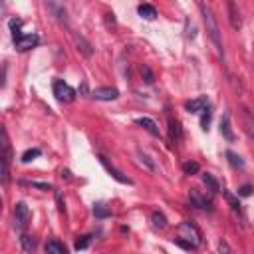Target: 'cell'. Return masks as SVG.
<instances>
[{
    "instance_id": "cell-13",
    "label": "cell",
    "mask_w": 254,
    "mask_h": 254,
    "mask_svg": "<svg viewBox=\"0 0 254 254\" xmlns=\"http://www.w3.org/2000/svg\"><path fill=\"white\" fill-rule=\"evenodd\" d=\"M44 250H46L48 254H66V252H68V248L64 246V242H60L58 238L48 240L46 246H44Z\"/></svg>"
},
{
    "instance_id": "cell-33",
    "label": "cell",
    "mask_w": 254,
    "mask_h": 254,
    "mask_svg": "<svg viewBox=\"0 0 254 254\" xmlns=\"http://www.w3.org/2000/svg\"><path fill=\"white\" fill-rule=\"evenodd\" d=\"M219 250H225V252H231V246H229L227 242H223V240H221V242H219Z\"/></svg>"
},
{
    "instance_id": "cell-2",
    "label": "cell",
    "mask_w": 254,
    "mask_h": 254,
    "mask_svg": "<svg viewBox=\"0 0 254 254\" xmlns=\"http://www.w3.org/2000/svg\"><path fill=\"white\" fill-rule=\"evenodd\" d=\"M52 88H54V95H56V99L62 101V103H71V101L76 99V90L71 88V86H68L64 80H56Z\"/></svg>"
},
{
    "instance_id": "cell-18",
    "label": "cell",
    "mask_w": 254,
    "mask_h": 254,
    "mask_svg": "<svg viewBox=\"0 0 254 254\" xmlns=\"http://www.w3.org/2000/svg\"><path fill=\"white\" fill-rule=\"evenodd\" d=\"M137 12H139V16H143L145 20H153V18L157 16V10H155V6H151V4H139Z\"/></svg>"
},
{
    "instance_id": "cell-22",
    "label": "cell",
    "mask_w": 254,
    "mask_h": 254,
    "mask_svg": "<svg viewBox=\"0 0 254 254\" xmlns=\"http://www.w3.org/2000/svg\"><path fill=\"white\" fill-rule=\"evenodd\" d=\"M151 221H153V227L155 229H167V219H165V214L163 212H159V210H155L153 214H151Z\"/></svg>"
},
{
    "instance_id": "cell-6",
    "label": "cell",
    "mask_w": 254,
    "mask_h": 254,
    "mask_svg": "<svg viewBox=\"0 0 254 254\" xmlns=\"http://www.w3.org/2000/svg\"><path fill=\"white\" fill-rule=\"evenodd\" d=\"M30 219V210L26 207V203H16L14 207V229L16 231H24Z\"/></svg>"
},
{
    "instance_id": "cell-15",
    "label": "cell",
    "mask_w": 254,
    "mask_h": 254,
    "mask_svg": "<svg viewBox=\"0 0 254 254\" xmlns=\"http://www.w3.org/2000/svg\"><path fill=\"white\" fill-rule=\"evenodd\" d=\"M227 4H229V18H231V26L234 30L240 28V16H238V10L234 6V0H227Z\"/></svg>"
},
{
    "instance_id": "cell-7",
    "label": "cell",
    "mask_w": 254,
    "mask_h": 254,
    "mask_svg": "<svg viewBox=\"0 0 254 254\" xmlns=\"http://www.w3.org/2000/svg\"><path fill=\"white\" fill-rule=\"evenodd\" d=\"M92 97L97 101H114L119 97V92L115 88H97L92 92Z\"/></svg>"
},
{
    "instance_id": "cell-32",
    "label": "cell",
    "mask_w": 254,
    "mask_h": 254,
    "mask_svg": "<svg viewBox=\"0 0 254 254\" xmlns=\"http://www.w3.org/2000/svg\"><path fill=\"white\" fill-rule=\"evenodd\" d=\"M227 199H229V203H231V205H232V208H238V207H240V205H238V203H236V201H234V197H231V195H229V193H227Z\"/></svg>"
},
{
    "instance_id": "cell-21",
    "label": "cell",
    "mask_w": 254,
    "mask_h": 254,
    "mask_svg": "<svg viewBox=\"0 0 254 254\" xmlns=\"http://www.w3.org/2000/svg\"><path fill=\"white\" fill-rule=\"evenodd\" d=\"M137 157H139V161H141V163H143L145 167H147V169H149L151 173H155V171H157V165L153 163V159H151V157H149L147 153H143V151L139 149V151H137Z\"/></svg>"
},
{
    "instance_id": "cell-8",
    "label": "cell",
    "mask_w": 254,
    "mask_h": 254,
    "mask_svg": "<svg viewBox=\"0 0 254 254\" xmlns=\"http://www.w3.org/2000/svg\"><path fill=\"white\" fill-rule=\"evenodd\" d=\"M38 42H40V38H38L36 34H26V36H22L20 40H16L14 44H16V50H18V52H28V50H32V48L38 46Z\"/></svg>"
},
{
    "instance_id": "cell-20",
    "label": "cell",
    "mask_w": 254,
    "mask_h": 254,
    "mask_svg": "<svg viewBox=\"0 0 254 254\" xmlns=\"http://www.w3.org/2000/svg\"><path fill=\"white\" fill-rule=\"evenodd\" d=\"M191 203H193L195 207H199V208H208V210H210V201L205 199V197H201L197 191L191 193Z\"/></svg>"
},
{
    "instance_id": "cell-4",
    "label": "cell",
    "mask_w": 254,
    "mask_h": 254,
    "mask_svg": "<svg viewBox=\"0 0 254 254\" xmlns=\"http://www.w3.org/2000/svg\"><path fill=\"white\" fill-rule=\"evenodd\" d=\"M179 234L181 238H187L189 242H193L195 246H199L203 242V236H201V231L193 225V223H183L179 227Z\"/></svg>"
},
{
    "instance_id": "cell-29",
    "label": "cell",
    "mask_w": 254,
    "mask_h": 254,
    "mask_svg": "<svg viewBox=\"0 0 254 254\" xmlns=\"http://www.w3.org/2000/svg\"><path fill=\"white\" fill-rule=\"evenodd\" d=\"M92 242V236L88 234V236H80L78 240H76V250H84V248H88V244Z\"/></svg>"
},
{
    "instance_id": "cell-23",
    "label": "cell",
    "mask_w": 254,
    "mask_h": 254,
    "mask_svg": "<svg viewBox=\"0 0 254 254\" xmlns=\"http://www.w3.org/2000/svg\"><path fill=\"white\" fill-rule=\"evenodd\" d=\"M227 159H229V163L232 165V167H236V169H244V161L236 155V153H232V151H227Z\"/></svg>"
},
{
    "instance_id": "cell-10",
    "label": "cell",
    "mask_w": 254,
    "mask_h": 254,
    "mask_svg": "<svg viewBox=\"0 0 254 254\" xmlns=\"http://www.w3.org/2000/svg\"><path fill=\"white\" fill-rule=\"evenodd\" d=\"M74 42H76L80 54H84L86 58H92V56H93V46H92V42L86 38V36H82V34H74Z\"/></svg>"
},
{
    "instance_id": "cell-28",
    "label": "cell",
    "mask_w": 254,
    "mask_h": 254,
    "mask_svg": "<svg viewBox=\"0 0 254 254\" xmlns=\"http://www.w3.org/2000/svg\"><path fill=\"white\" fill-rule=\"evenodd\" d=\"M20 242H22V248H24V250H28V252L36 248V240H34V238H30V236H26V234H22Z\"/></svg>"
},
{
    "instance_id": "cell-19",
    "label": "cell",
    "mask_w": 254,
    "mask_h": 254,
    "mask_svg": "<svg viewBox=\"0 0 254 254\" xmlns=\"http://www.w3.org/2000/svg\"><path fill=\"white\" fill-rule=\"evenodd\" d=\"M203 183L208 187L210 193H219V191H221V185L216 183V179H214L210 173H205V175H203Z\"/></svg>"
},
{
    "instance_id": "cell-26",
    "label": "cell",
    "mask_w": 254,
    "mask_h": 254,
    "mask_svg": "<svg viewBox=\"0 0 254 254\" xmlns=\"http://www.w3.org/2000/svg\"><path fill=\"white\" fill-rule=\"evenodd\" d=\"M40 149H28L24 155H22V163H30V161H34L36 157H40Z\"/></svg>"
},
{
    "instance_id": "cell-5",
    "label": "cell",
    "mask_w": 254,
    "mask_h": 254,
    "mask_svg": "<svg viewBox=\"0 0 254 254\" xmlns=\"http://www.w3.org/2000/svg\"><path fill=\"white\" fill-rule=\"evenodd\" d=\"M50 14L64 26H68V14H66V6H64V0H44Z\"/></svg>"
},
{
    "instance_id": "cell-14",
    "label": "cell",
    "mask_w": 254,
    "mask_h": 254,
    "mask_svg": "<svg viewBox=\"0 0 254 254\" xmlns=\"http://www.w3.org/2000/svg\"><path fill=\"white\" fill-rule=\"evenodd\" d=\"M169 133H171V141L173 143H179L181 139H183V129H181V123L177 119L169 117Z\"/></svg>"
},
{
    "instance_id": "cell-31",
    "label": "cell",
    "mask_w": 254,
    "mask_h": 254,
    "mask_svg": "<svg viewBox=\"0 0 254 254\" xmlns=\"http://www.w3.org/2000/svg\"><path fill=\"white\" fill-rule=\"evenodd\" d=\"M252 191H254V189H252L250 185H244V187H240V189H238V195H240V197H248Z\"/></svg>"
},
{
    "instance_id": "cell-11",
    "label": "cell",
    "mask_w": 254,
    "mask_h": 254,
    "mask_svg": "<svg viewBox=\"0 0 254 254\" xmlns=\"http://www.w3.org/2000/svg\"><path fill=\"white\" fill-rule=\"evenodd\" d=\"M207 105H208L207 95H201V97H197V99L187 101V103H185V110H187L189 114H201V112H205Z\"/></svg>"
},
{
    "instance_id": "cell-1",
    "label": "cell",
    "mask_w": 254,
    "mask_h": 254,
    "mask_svg": "<svg viewBox=\"0 0 254 254\" xmlns=\"http://www.w3.org/2000/svg\"><path fill=\"white\" fill-rule=\"evenodd\" d=\"M199 10H201V16H203V22H205L208 38L212 40V44H214L216 52H219V56L225 58V46H223V38H221V28H219V22H216V16H214L212 8L201 0V2H199Z\"/></svg>"
},
{
    "instance_id": "cell-12",
    "label": "cell",
    "mask_w": 254,
    "mask_h": 254,
    "mask_svg": "<svg viewBox=\"0 0 254 254\" xmlns=\"http://www.w3.org/2000/svg\"><path fill=\"white\" fill-rule=\"evenodd\" d=\"M135 123H137V125H141L145 131H149L153 137H159V127H157V123H155L151 117H137V119H135Z\"/></svg>"
},
{
    "instance_id": "cell-30",
    "label": "cell",
    "mask_w": 254,
    "mask_h": 254,
    "mask_svg": "<svg viewBox=\"0 0 254 254\" xmlns=\"http://www.w3.org/2000/svg\"><path fill=\"white\" fill-rule=\"evenodd\" d=\"M208 123H210V107L207 105V107H205V114H203V119H201L203 129H207V127H208Z\"/></svg>"
},
{
    "instance_id": "cell-17",
    "label": "cell",
    "mask_w": 254,
    "mask_h": 254,
    "mask_svg": "<svg viewBox=\"0 0 254 254\" xmlns=\"http://www.w3.org/2000/svg\"><path fill=\"white\" fill-rule=\"evenodd\" d=\"M8 26H10V32H12V38H14V42L16 40H20L22 38V20L20 18H12L10 22H8Z\"/></svg>"
},
{
    "instance_id": "cell-24",
    "label": "cell",
    "mask_w": 254,
    "mask_h": 254,
    "mask_svg": "<svg viewBox=\"0 0 254 254\" xmlns=\"http://www.w3.org/2000/svg\"><path fill=\"white\" fill-rule=\"evenodd\" d=\"M141 76H143L145 84H153V82H155V78H153V71H151V68H149V66H141Z\"/></svg>"
},
{
    "instance_id": "cell-27",
    "label": "cell",
    "mask_w": 254,
    "mask_h": 254,
    "mask_svg": "<svg viewBox=\"0 0 254 254\" xmlns=\"http://www.w3.org/2000/svg\"><path fill=\"white\" fill-rule=\"evenodd\" d=\"M199 163H195V161H187L185 165H183V171L187 173V175H197L199 173Z\"/></svg>"
},
{
    "instance_id": "cell-16",
    "label": "cell",
    "mask_w": 254,
    "mask_h": 254,
    "mask_svg": "<svg viewBox=\"0 0 254 254\" xmlns=\"http://www.w3.org/2000/svg\"><path fill=\"white\" fill-rule=\"evenodd\" d=\"M221 133H223L225 139L234 141V133H232V129H231V117H229V114L223 115V121H221Z\"/></svg>"
},
{
    "instance_id": "cell-9",
    "label": "cell",
    "mask_w": 254,
    "mask_h": 254,
    "mask_svg": "<svg viewBox=\"0 0 254 254\" xmlns=\"http://www.w3.org/2000/svg\"><path fill=\"white\" fill-rule=\"evenodd\" d=\"M99 161H101V165L107 169V173H110V175H112L115 181H119V183H123V185H131V179H129V177H125V175H123L119 169H115V167H114L110 161H107L103 155H99Z\"/></svg>"
},
{
    "instance_id": "cell-25",
    "label": "cell",
    "mask_w": 254,
    "mask_h": 254,
    "mask_svg": "<svg viewBox=\"0 0 254 254\" xmlns=\"http://www.w3.org/2000/svg\"><path fill=\"white\" fill-rule=\"evenodd\" d=\"M93 214L97 216V219H107V216H110L112 212L107 210L103 205H93Z\"/></svg>"
},
{
    "instance_id": "cell-3",
    "label": "cell",
    "mask_w": 254,
    "mask_h": 254,
    "mask_svg": "<svg viewBox=\"0 0 254 254\" xmlns=\"http://www.w3.org/2000/svg\"><path fill=\"white\" fill-rule=\"evenodd\" d=\"M10 143L6 137V131H2V183H8V177H10Z\"/></svg>"
}]
</instances>
